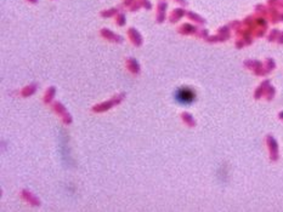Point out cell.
<instances>
[{"mask_svg": "<svg viewBox=\"0 0 283 212\" xmlns=\"http://www.w3.org/2000/svg\"><path fill=\"white\" fill-rule=\"evenodd\" d=\"M118 23H119L121 26H122L123 23H124V17H123V16H119V19H118Z\"/></svg>", "mask_w": 283, "mask_h": 212, "instance_id": "cell-3", "label": "cell"}, {"mask_svg": "<svg viewBox=\"0 0 283 212\" xmlns=\"http://www.w3.org/2000/svg\"><path fill=\"white\" fill-rule=\"evenodd\" d=\"M176 98L181 103H190L193 100V93L190 90H181V91H179Z\"/></svg>", "mask_w": 283, "mask_h": 212, "instance_id": "cell-1", "label": "cell"}, {"mask_svg": "<svg viewBox=\"0 0 283 212\" xmlns=\"http://www.w3.org/2000/svg\"><path fill=\"white\" fill-rule=\"evenodd\" d=\"M113 12H115V10H112V11H109V12H103L102 15H103V16H111Z\"/></svg>", "mask_w": 283, "mask_h": 212, "instance_id": "cell-4", "label": "cell"}, {"mask_svg": "<svg viewBox=\"0 0 283 212\" xmlns=\"http://www.w3.org/2000/svg\"><path fill=\"white\" fill-rule=\"evenodd\" d=\"M129 34H130V36L133 38V41H135V44H137V45H139V44L141 42V40H140V35H139V34H137L135 30H133V29H131V30L129 32Z\"/></svg>", "mask_w": 283, "mask_h": 212, "instance_id": "cell-2", "label": "cell"}, {"mask_svg": "<svg viewBox=\"0 0 283 212\" xmlns=\"http://www.w3.org/2000/svg\"><path fill=\"white\" fill-rule=\"evenodd\" d=\"M31 1H35V0H31Z\"/></svg>", "mask_w": 283, "mask_h": 212, "instance_id": "cell-5", "label": "cell"}]
</instances>
